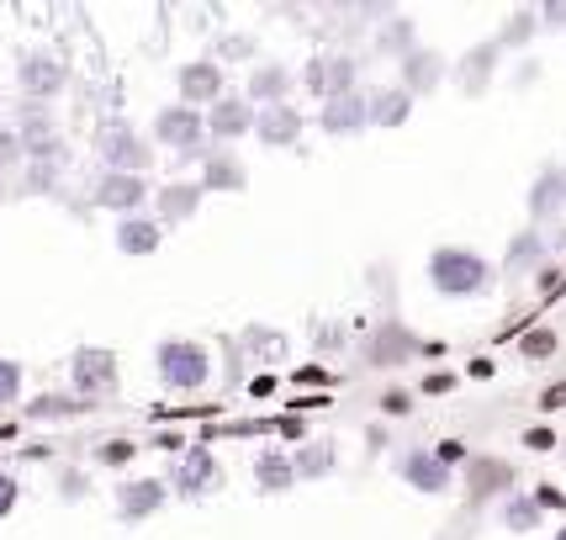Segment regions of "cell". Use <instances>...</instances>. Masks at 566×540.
<instances>
[{"label": "cell", "instance_id": "1", "mask_svg": "<svg viewBox=\"0 0 566 540\" xmlns=\"http://www.w3.org/2000/svg\"><path fill=\"white\" fill-rule=\"evenodd\" d=\"M423 281L450 302H467V297H488L497 287V266L488 255H476L467 245H434L423 260Z\"/></svg>", "mask_w": 566, "mask_h": 540}, {"label": "cell", "instance_id": "2", "mask_svg": "<svg viewBox=\"0 0 566 540\" xmlns=\"http://www.w3.org/2000/svg\"><path fill=\"white\" fill-rule=\"evenodd\" d=\"M154 376L165 393L191 397L212 382V350L207 340H191V334H170V340L154 344Z\"/></svg>", "mask_w": 566, "mask_h": 540}, {"label": "cell", "instance_id": "3", "mask_svg": "<svg viewBox=\"0 0 566 540\" xmlns=\"http://www.w3.org/2000/svg\"><path fill=\"white\" fill-rule=\"evenodd\" d=\"M148 144L154 148H170L175 165H201L207 159V112L197 106H186V101H170V106H159L154 117H148Z\"/></svg>", "mask_w": 566, "mask_h": 540}, {"label": "cell", "instance_id": "4", "mask_svg": "<svg viewBox=\"0 0 566 540\" xmlns=\"http://www.w3.org/2000/svg\"><path fill=\"white\" fill-rule=\"evenodd\" d=\"M70 393L85 403H106L123 393V361L106 344H80L70 350Z\"/></svg>", "mask_w": 566, "mask_h": 540}, {"label": "cell", "instance_id": "5", "mask_svg": "<svg viewBox=\"0 0 566 540\" xmlns=\"http://www.w3.org/2000/svg\"><path fill=\"white\" fill-rule=\"evenodd\" d=\"M96 159H101V170H117V175H148L159 165L154 144L127 117H112V123L96 127Z\"/></svg>", "mask_w": 566, "mask_h": 540}, {"label": "cell", "instance_id": "6", "mask_svg": "<svg viewBox=\"0 0 566 540\" xmlns=\"http://www.w3.org/2000/svg\"><path fill=\"white\" fill-rule=\"evenodd\" d=\"M296 85L318 101V106L323 101H334V96H355V91H360V59H355L349 49H323L302 64Z\"/></svg>", "mask_w": 566, "mask_h": 540}, {"label": "cell", "instance_id": "7", "mask_svg": "<svg viewBox=\"0 0 566 540\" xmlns=\"http://www.w3.org/2000/svg\"><path fill=\"white\" fill-rule=\"evenodd\" d=\"M70 91V64L53 49H17V96L22 101H59Z\"/></svg>", "mask_w": 566, "mask_h": 540}, {"label": "cell", "instance_id": "8", "mask_svg": "<svg viewBox=\"0 0 566 540\" xmlns=\"http://www.w3.org/2000/svg\"><path fill=\"white\" fill-rule=\"evenodd\" d=\"M91 201L101 212H117V218H138L154 207V186L148 175H117V170H96L91 180Z\"/></svg>", "mask_w": 566, "mask_h": 540}, {"label": "cell", "instance_id": "9", "mask_svg": "<svg viewBox=\"0 0 566 540\" xmlns=\"http://www.w3.org/2000/svg\"><path fill=\"white\" fill-rule=\"evenodd\" d=\"M165 482H170L175 498H207V492L222 488V461L207 450V445H186V450L170 461Z\"/></svg>", "mask_w": 566, "mask_h": 540}, {"label": "cell", "instance_id": "10", "mask_svg": "<svg viewBox=\"0 0 566 540\" xmlns=\"http://www.w3.org/2000/svg\"><path fill=\"white\" fill-rule=\"evenodd\" d=\"M392 471L413 492H423V498H450V492H455V471L434 456V445H408V450H397Z\"/></svg>", "mask_w": 566, "mask_h": 540}, {"label": "cell", "instance_id": "11", "mask_svg": "<svg viewBox=\"0 0 566 540\" xmlns=\"http://www.w3.org/2000/svg\"><path fill=\"white\" fill-rule=\"evenodd\" d=\"M360 355H366V366H381V371H397V366H408V361H419L423 355V340L408 329V323H376L366 334V344H360Z\"/></svg>", "mask_w": 566, "mask_h": 540}, {"label": "cell", "instance_id": "12", "mask_svg": "<svg viewBox=\"0 0 566 540\" xmlns=\"http://www.w3.org/2000/svg\"><path fill=\"white\" fill-rule=\"evenodd\" d=\"M222 96H228V70H222L212 53H207V59H186V64L175 70V101L207 112V106H218Z\"/></svg>", "mask_w": 566, "mask_h": 540}, {"label": "cell", "instance_id": "13", "mask_svg": "<svg viewBox=\"0 0 566 540\" xmlns=\"http://www.w3.org/2000/svg\"><path fill=\"white\" fill-rule=\"evenodd\" d=\"M170 498L175 492L165 477H127V482H117V492H112V509H117L123 525H144V519L165 515Z\"/></svg>", "mask_w": 566, "mask_h": 540}, {"label": "cell", "instance_id": "14", "mask_svg": "<svg viewBox=\"0 0 566 540\" xmlns=\"http://www.w3.org/2000/svg\"><path fill=\"white\" fill-rule=\"evenodd\" d=\"M254 117H260V106L244 91H228L218 106H207V138L222 148H239L244 138H254Z\"/></svg>", "mask_w": 566, "mask_h": 540}, {"label": "cell", "instance_id": "15", "mask_svg": "<svg viewBox=\"0 0 566 540\" xmlns=\"http://www.w3.org/2000/svg\"><path fill=\"white\" fill-rule=\"evenodd\" d=\"M318 133L323 138H360L370 127V101L366 91H355V96H334V101H323L318 106Z\"/></svg>", "mask_w": 566, "mask_h": 540}, {"label": "cell", "instance_id": "16", "mask_svg": "<svg viewBox=\"0 0 566 540\" xmlns=\"http://www.w3.org/2000/svg\"><path fill=\"white\" fill-rule=\"evenodd\" d=\"M296 91V70L292 64H281V59H260L254 70L244 74V96L265 112V106H286Z\"/></svg>", "mask_w": 566, "mask_h": 540}, {"label": "cell", "instance_id": "17", "mask_svg": "<svg viewBox=\"0 0 566 540\" xmlns=\"http://www.w3.org/2000/svg\"><path fill=\"white\" fill-rule=\"evenodd\" d=\"M201 180H186V175H175V180H165V186H154V218L165 222V228H180V222H191L201 212Z\"/></svg>", "mask_w": 566, "mask_h": 540}, {"label": "cell", "instance_id": "18", "mask_svg": "<svg viewBox=\"0 0 566 540\" xmlns=\"http://www.w3.org/2000/svg\"><path fill=\"white\" fill-rule=\"evenodd\" d=\"M444 80H450V59H444L440 49H413L402 64H397V85L408 91V96H434Z\"/></svg>", "mask_w": 566, "mask_h": 540}, {"label": "cell", "instance_id": "19", "mask_svg": "<svg viewBox=\"0 0 566 540\" xmlns=\"http://www.w3.org/2000/svg\"><path fill=\"white\" fill-rule=\"evenodd\" d=\"M197 180H201V191H228V197H239V191H249V165L239 159V148L212 144L207 159L197 165Z\"/></svg>", "mask_w": 566, "mask_h": 540}, {"label": "cell", "instance_id": "20", "mask_svg": "<svg viewBox=\"0 0 566 540\" xmlns=\"http://www.w3.org/2000/svg\"><path fill=\"white\" fill-rule=\"evenodd\" d=\"M112 245H117V255H127V260H148V255H159V245H165V222L154 218V212L117 218V228H112Z\"/></svg>", "mask_w": 566, "mask_h": 540}, {"label": "cell", "instance_id": "21", "mask_svg": "<svg viewBox=\"0 0 566 540\" xmlns=\"http://www.w3.org/2000/svg\"><path fill=\"white\" fill-rule=\"evenodd\" d=\"M302 133H307V117L296 112V101L286 106H265L260 117H254V138L265 148H296L302 144Z\"/></svg>", "mask_w": 566, "mask_h": 540}, {"label": "cell", "instance_id": "22", "mask_svg": "<svg viewBox=\"0 0 566 540\" xmlns=\"http://www.w3.org/2000/svg\"><path fill=\"white\" fill-rule=\"evenodd\" d=\"M467 492H471V503L509 498V492H514V467L497 461V456H471L467 461Z\"/></svg>", "mask_w": 566, "mask_h": 540}, {"label": "cell", "instance_id": "23", "mask_svg": "<svg viewBox=\"0 0 566 540\" xmlns=\"http://www.w3.org/2000/svg\"><path fill=\"white\" fill-rule=\"evenodd\" d=\"M497 64H503V49H497V43H476L467 59H455V64H450V80H455L467 96H482V91L493 85Z\"/></svg>", "mask_w": 566, "mask_h": 540}, {"label": "cell", "instance_id": "24", "mask_svg": "<svg viewBox=\"0 0 566 540\" xmlns=\"http://www.w3.org/2000/svg\"><path fill=\"white\" fill-rule=\"evenodd\" d=\"M566 212V170L556 165H545L535 175V186H530V228H545V222H556Z\"/></svg>", "mask_w": 566, "mask_h": 540}, {"label": "cell", "instance_id": "25", "mask_svg": "<svg viewBox=\"0 0 566 540\" xmlns=\"http://www.w3.org/2000/svg\"><path fill=\"white\" fill-rule=\"evenodd\" d=\"M11 127H17L22 148L43 144V138H53V133H64V127H59V112H53L49 101H22V96H17V106H11Z\"/></svg>", "mask_w": 566, "mask_h": 540}, {"label": "cell", "instance_id": "26", "mask_svg": "<svg viewBox=\"0 0 566 540\" xmlns=\"http://www.w3.org/2000/svg\"><path fill=\"white\" fill-rule=\"evenodd\" d=\"M91 408L96 403H85L74 393H38L22 403V418H32V424H70V418H85Z\"/></svg>", "mask_w": 566, "mask_h": 540}, {"label": "cell", "instance_id": "27", "mask_svg": "<svg viewBox=\"0 0 566 540\" xmlns=\"http://www.w3.org/2000/svg\"><path fill=\"white\" fill-rule=\"evenodd\" d=\"M366 101H370V127H402L408 117H413V106L419 101L408 96L402 85H376V91H366Z\"/></svg>", "mask_w": 566, "mask_h": 540}, {"label": "cell", "instance_id": "28", "mask_svg": "<svg viewBox=\"0 0 566 540\" xmlns=\"http://www.w3.org/2000/svg\"><path fill=\"white\" fill-rule=\"evenodd\" d=\"M413 49H423L419 22H413V17H381V27H376V53L392 59V64H402Z\"/></svg>", "mask_w": 566, "mask_h": 540}, {"label": "cell", "instance_id": "29", "mask_svg": "<svg viewBox=\"0 0 566 540\" xmlns=\"http://www.w3.org/2000/svg\"><path fill=\"white\" fill-rule=\"evenodd\" d=\"M254 488L265 492V498H281V492L296 488V467L286 450H260L254 456Z\"/></svg>", "mask_w": 566, "mask_h": 540}, {"label": "cell", "instance_id": "30", "mask_svg": "<svg viewBox=\"0 0 566 540\" xmlns=\"http://www.w3.org/2000/svg\"><path fill=\"white\" fill-rule=\"evenodd\" d=\"M497 525H503L509 536H535L545 525V509L530 492H509V498H497Z\"/></svg>", "mask_w": 566, "mask_h": 540}, {"label": "cell", "instance_id": "31", "mask_svg": "<svg viewBox=\"0 0 566 540\" xmlns=\"http://www.w3.org/2000/svg\"><path fill=\"white\" fill-rule=\"evenodd\" d=\"M292 467H296V482H318V477H334L339 450H334V440H302L292 450Z\"/></svg>", "mask_w": 566, "mask_h": 540}, {"label": "cell", "instance_id": "32", "mask_svg": "<svg viewBox=\"0 0 566 540\" xmlns=\"http://www.w3.org/2000/svg\"><path fill=\"white\" fill-rule=\"evenodd\" d=\"M535 32H541V6H518L514 17H503V27H497V49L503 53H518L535 43Z\"/></svg>", "mask_w": 566, "mask_h": 540}, {"label": "cell", "instance_id": "33", "mask_svg": "<svg viewBox=\"0 0 566 540\" xmlns=\"http://www.w3.org/2000/svg\"><path fill=\"white\" fill-rule=\"evenodd\" d=\"M545 255H551V245H545V233L541 228H524L514 245H509V255H503V270L509 276H524V270H541L545 266Z\"/></svg>", "mask_w": 566, "mask_h": 540}, {"label": "cell", "instance_id": "34", "mask_svg": "<svg viewBox=\"0 0 566 540\" xmlns=\"http://www.w3.org/2000/svg\"><path fill=\"white\" fill-rule=\"evenodd\" d=\"M239 350H249L254 361H281L286 355V334H275L265 323H249L244 334H239Z\"/></svg>", "mask_w": 566, "mask_h": 540}, {"label": "cell", "instance_id": "35", "mask_svg": "<svg viewBox=\"0 0 566 540\" xmlns=\"http://www.w3.org/2000/svg\"><path fill=\"white\" fill-rule=\"evenodd\" d=\"M556 350H562V334L556 329H524L518 334V361H530V366H541V361H556Z\"/></svg>", "mask_w": 566, "mask_h": 540}, {"label": "cell", "instance_id": "36", "mask_svg": "<svg viewBox=\"0 0 566 540\" xmlns=\"http://www.w3.org/2000/svg\"><path fill=\"white\" fill-rule=\"evenodd\" d=\"M254 53H260V43H254L249 32H222L218 49H212V59H218L222 70H228V64H249V70H254V64H260Z\"/></svg>", "mask_w": 566, "mask_h": 540}, {"label": "cell", "instance_id": "37", "mask_svg": "<svg viewBox=\"0 0 566 540\" xmlns=\"http://www.w3.org/2000/svg\"><path fill=\"white\" fill-rule=\"evenodd\" d=\"M91 456H96L101 471H127L133 461H138V440H127V435H112V440H101Z\"/></svg>", "mask_w": 566, "mask_h": 540}, {"label": "cell", "instance_id": "38", "mask_svg": "<svg viewBox=\"0 0 566 540\" xmlns=\"http://www.w3.org/2000/svg\"><path fill=\"white\" fill-rule=\"evenodd\" d=\"M74 159V148L64 133H53V138H43V144H27V165H49V170H64Z\"/></svg>", "mask_w": 566, "mask_h": 540}, {"label": "cell", "instance_id": "39", "mask_svg": "<svg viewBox=\"0 0 566 540\" xmlns=\"http://www.w3.org/2000/svg\"><path fill=\"white\" fill-rule=\"evenodd\" d=\"M22 387H27L22 361L0 355V408H17V403H22Z\"/></svg>", "mask_w": 566, "mask_h": 540}, {"label": "cell", "instance_id": "40", "mask_svg": "<svg viewBox=\"0 0 566 540\" xmlns=\"http://www.w3.org/2000/svg\"><path fill=\"white\" fill-rule=\"evenodd\" d=\"M59 492H64V503H85L96 492V477L85 467H59Z\"/></svg>", "mask_w": 566, "mask_h": 540}, {"label": "cell", "instance_id": "41", "mask_svg": "<svg viewBox=\"0 0 566 540\" xmlns=\"http://www.w3.org/2000/svg\"><path fill=\"white\" fill-rule=\"evenodd\" d=\"M376 408H381L387 418H413V408H419V393H413V387H381Z\"/></svg>", "mask_w": 566, "mask_h": 540}, {"label": "cell", "instance_id": "42", "mask_svg": "<svg viewBox=\"0 0 566 540\" xmlns=\"http://www.w3.org/2000/svg\"><path fill=\"white\" fill-rule=\"evenodd\" d=\"M461 382H467V376H461V371H423L419 376V387H413V393L419 397H450L455 393V387H461Z\"/></svg>", "mask_w": 566, "mask_h": 540}, {"label": "cell", "instance_id": "43", "mask_svg": "<svg viewBox=\"0 0 566 540\" xmlns=\"http://www.w3.org/2000/svg\"><path fill=\"white\" fill-rule=\"evenodd\" d=\"M22 165H27V148H22V138H17V127L0 123V175H17Z\"/></svg>", "mask_w": 566, "mask_h": 540}, {"label": "cell", "instance_id": "44", "mask_svg": "<svg viewBox=\"0 0 566 540\" xmlns=\"http://www.w3.org/2000/svg\"><path fill=\"white\" fill-rule=\"evenodd\" d=\"M59 175L64 170H49V165H22V191H32V197H59Z\"/></svg>", "mask_w": 566, "mask_h": 540}, {"label": "cell", "instance_id": "45", "mask_svg": "<svg viewBox=\"0 0 566 540\" xmlns=\"http://www.w3.org/2000/svg\"><path fill=\"white\" fill-rule=\"evenodd\" d=\"M518 445H524V450H535V456H545V450H556V445H562V435H556V424H530V429L518 435Z\"/></svg>", "mask_w": 566, "mask_h": 540}, {"label": "cell", "instance_id": "46", "mask_svg": "<svg viewBox=\"0 0 566 540\" xmlns=\"http://www.w3.org/2000/svg\"><path fill=\"white\" fill-rule=\"evenodd\" d=\"M17 503H22V482H17V471H0V519L17 515Z\"/></svg>", "mask_w": 566, "mask_h": 540}, {"label": "cell", "instance_id": "47", "mask_svg": "<svg viewBox=\"0 0 566 540\" xmlns=\"http://www.w3.org/2000/svg\"><path fill=\"white\" fill-rule=\"evenodd\" d=\"M292 382L296 387H334V371L323 366V361H313V366H296Z\"/></svg>", "mask_w": 566, "mask_h": 540}, {"label": "cell", "instance_id": "48", "mask_svg": "<svg viewBox=\"0 0 566 540\" xmlns=\"http://www.w3.org/2000/svg\"><path fill=\"white\" fill-rule=\"evenodd\" d=\"M434 456H440V461H444V467H450V471H461V467H467V461H471L467 440H455V435H450V440H440V445H434Z\"/></svg>", "mask_w": 566, "mask_h": 540}, {"label": "cell", "instance_id": "49", "mask_svg": "<svg viewBox=\"0 0 566 540\" xmlns=\"http://www.w3.org/2000/svg\"><path fill=\"white\" fill-rule=\"evenodd\" d=\"M535 503H541L545 515H566V492L556 488V482H535V492H530Z\"/></svg>", "mask_w": 566, "mask_h": 540}, {"label": "cell", "instance_id": "50", "mask_svg": "<svg viewBox=\"0 0 566 540\" xmlns=\"http://www.w3.org/2000/svg\"><path fill=\"white\" fill-rule=\"evenodd\" d=\"M313 350H345V329L339 323H318L313 329Z\"/></svg>", "mask_w": 566, "mask_h": 540}, {"label": "cell", "instance_id": "51", "mask_svg": "<svg viewBox=\"0 0 566 540\" xmlns=\"http://www.w3.org/2000/svg\"><path fill=\"white\" fill-rule=\"evenodd\" d=\"M535 292H541V297L562 292V266H556V260H545V266L535 270Z\"/></svg>", "mask_w": 566, "mask_h": 540}, {"label": "cell", "instance_id": "52", "mask_svg": "<svg viewBox=\"0 0 566 540\" xmlns=\"http://www.w3.org/2000/svg\"><path fill=\"white\" fill-rule=\"evenodd\" d=\"M541 32H566V0L541 6Z\"/></svg>", "mask_w": 566, "mask_h": 540}, {"label": "cell", "instance_id": "53", "mask_svg": "<svg viewBox=\"0 0 566 540\" xmlns=\"http://www.w3.org/2000/svg\"><path fill=\"white\" fill-rule=\"evenodd\" d=\"M461 376H471V382H493V376H497L493 355H471V361H467V371H461Z\"/></svg>", "mask_w": 566, "mask_h": 540}, {"label": "cell", "instance_id": "54", "mask_svg": "<svg viewBox=\"0 0 566 540\" xmlns=\"http://www.w3.org/2000/svg\"><path fill=\"white\" fill-rule=\"evenodd\" d=\"M562 408H566V382H556V387L541 393V414H562Z\"/></svg>", "mask_w": 566, "mask_h": 540}, {"label": "cell", "instance_id": "55", "mask_svg": "<svg viewBox=\"0 0 566 540\" xmlns=\"http://www.w3.org/2000/svg\"><path fill=\"white\" fill-rule=\"evenodd\" d=\"M535 74H541V64H535V59H524V64H518V74H514V85H518V91H524V85H535Z\"/></svg>", "mask_w": 566, "mask_h": 540}, {"label": "cell", "instance_id": "56", "mask_svg": "<svg viewBox=\"0 0 566 540\" xmlns=\"http://www.w3.org/2000/svg\"><path fill=\"white\" fill-rule=\"evenodd\" d=\"M281 435H286V440H307V424H302V418H281Z\"/></svg>", "mask_w": 566, "mask_h": 540}, {"label": "cell", "instance_id": "57", "mask_svg": "<svg viewBox=\"0 0 566 540\" xmlns=\"http://www.w3.org/2000/svg\"><path fill=\"white\" fill-rule=\"evenodd\" d=\"M275 393V376H254L249 382V397H271Z\"/></svg>", "mask_w": 566, "mask_h": 540}, {"label": "cell", "instance_id": "58", "mask_svg": "<svg viewBox=\"0 0 566 540\" xmlns=\"http://www.w3.org/2000/svg\"><path fill=\"white\" fill-rule=\"evenodd\" d=\"M551 540H566V525H556V530H551Z\"/></svg>", "mask_w": 566, "mask_h": 540}, {"label": "cell", "instance_id": "59", "mask_svg": "<svg viewBox=\"0 0 566 540\" xmlns=\"http://www.w3.org/2000/svg\"><path fill=\"white\" fill-rule=\"evenodd\" d=\"M6 191H11V186H6V175H0V207H6Z\"/></svg>", "mask_w": 566, "mask_h": 540}, {"label": "cell", "instance_id": "60", "mask_svg": "<svg viewBox=\"0 0 566 540\" xmlns=\"http://www.w3.org/2000/svg\"><path fill=\"white\" fill-rule=\"evenodd\" d=\"M0 112H6V96H0ZM0 123H6V117H0Z\"/></svg>", "mask_w": 566, "mask_h": 540}]
</instances>
